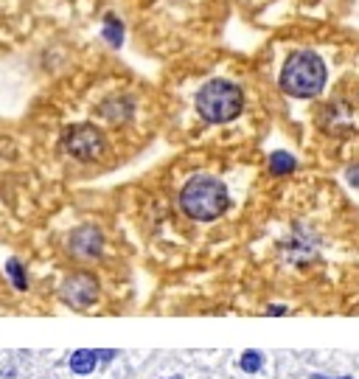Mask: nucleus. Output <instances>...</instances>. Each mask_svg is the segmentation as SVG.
I'll list each match as a JSON object with an SVG mask.
<instances>
[{
  "label": "nucleus",
  "mask_w": 359,
  "mask_h": 379,
  "mask_svg": "<svg viewBox=\"0 0 359 379\" xmlns=\"http://www.w3.org/2000/svg\"><path fill=\"white\" fill-rule=\"evenodd\" d=\"M230 206L227 186L211 174H194V178L180 191V208L186 217L197 222H211L219 219Z\"/></svg>",
  "instance_id": "obj_1"
},
{
  "label": "nucleus",
  "mask_w": 359,
  "mask_h": 379,
  "mask_svg": "<svg viewBox=\"0 0 359 379\" xmlns=\"http://www.w3.org/2000/svg\"><path fill=\"white\" fill-rule=\"evenodd\" d=\"M325 87V65L314 51H295L284 62L281 90L295 99H312Z\"/></svg>",
  "instance_id": "obj_2"
},
{
  "label": "nucleus",
  "mask_w": 359,
  "mask_h": 379,
  "mask_svg": "<svg viewBox=\"0 0 359 379\" xmlns=\"http://www.w3.org/2000/svg\"><path fill=\"white\" fill-rule=\"evenodd\" d=\"M245 107V93L227 79H211L197 93V112L208 124H227Z\"/></svg>",
  "instance_id": "obj_3"
},
{
  "label": "nucleus",
  "mask_w": 359,
  "mask_h": 379,
  "mask_svg": "<svg viewBox=\"0 0 359 379\" xmlns=\"http://www.w3.org/2000/svg\"><path fill=\"white\" fill-rule=\"evenodd\" d=\"M62 147L71 158L82 160V163H90V160H99L107 149V143H104V135L99 127L93 124H76L65 132L62 138Z\"/></svg>",
  "instance_id": "obj_4"
},
{
  "label": "nucleus",
  "mask_w": 359,
  "mask_h": 379,
  "mask_svg": "<svg viewBox=\"0 0 359 379\" xmlns=\"http://www.w3.org/2000/svg\"><path fill=\"white\" fill-rule=\"evenodd\" d=\"M62 301L73 309H87L99 301V281L93 273H71L62 284Z\"/></svg>",
  "instance_id": "obj_5"
},
{
  "label": "nucleus",
  "mask_w": 359,
  "mask_h": 379,
  "mask_svg": "<svg viewBox=\"0 0 359 379\" xmlns=\"http://www.w3.org/2000/svg\"><path fill=\"white\" fill-rule=\"evenodd\" d=\"M104 250V236L96 225H82L68 236V253L76 258H99Z\"/></svg>",
  "instance_id": "obj_6"
},
{
  "label": "nucleus",
  "mask_w": 359,
  "mask_h": 379,
  "mask_svg": "<svg viewBox=\"0 0 359 379\" xmlns=\"http://www.w3.org/2000/svg\"><path fill=\"white\" fill-rule=\"evenodd\" d=\"M99 112L104 115L107 121H112V124H124L129 115H132V101H129V99H121V96H115V99H107V101L99 107Z\"/></svg>",
  "instance_id": "obj_7"
},
{
  "label": "nucleus",
  "mask_w": 359,
  "mask_h": 379,
  "mask_svg": "<svg viewBox=\"0 0 359 379\" xmlns=\"http://www.w3.org/2000/svg\"><path fill=\"white\" fill-rule=\"evenodd\" d=\"M68 365H71L73 374H82V376H84V374H93V368L99 365V352H90V348H79V352L71 354Z\"/></svg>",
  "instance_id": "obj_8"
},
{
  "label": "nucleus",
  "mask_w": 359,
  "mask_h": 379,
  "mask_svg": "<svg viewBox=\"0 0 359 379\" xmlns=\"http://www.w3.org/2000/svg\"><path fill=\"white\" fill-rule=\"evenodd\" d=\"M297 166V160L289 155V152H273L269 155V171L275 174V178H284V174H292Z\"/></svg>",
  "instance_id": "obj_9"
},
{
  "label": "nucleus",
  "mask_w": 359,
  "mask_h": 379,
  "mask_svg": "<svg viewBox=\"0 0 359 379\" xmlns=\"http://www.w3.org/2000/svg\"><path fill=\"white\" fill-rule=\"evenodd\" d=\"M104 40L112 48H121V42H124V25H121V20L112 17V14H107V20H104Z\"/></svg>",
  "instance_id": "obj_10"
},
{
  "label": "nucleus",
  "mask_w": 359,
  "mask_h": 379,
  "mask_svg": "<svg viewBox=\"0 0 359 379\" xmlns=\"http://www.w3.org/2000/svg\"><path fill=\"white\" fill-rule=\"evenodd\" d=\"M6 273H9L12 284H14V289H28V278H25V270H23V265H20L17 258H9V261H6Z\"/></svg>",
  "instance_id": "obj_11"
},
{
  "label": "nucleus",
  "mask_w": 359,
  "mask_h": 379,
  "mask_svg": "<svg viewBox=\"0 0 359 379\" xmlns=\"http://www.w3.org/2000/svg\"><path fill=\"white\" fill-rule=\"evenodd\" d=\"M238 365H242V371H247V374H256L264 365V357L258 352H245L242 354V363H238Z\"/></svg>",
  "instance_id": "obj_12"
},
{
  "label": "nucleus",
  "mask_w": 359,
  "mask_h": 379,
  "mask_svg": "<svg viewBox=\"0 0 359 379\" xmlns=\"http://www.w3.org/2000/svg\"><path fill=\"white\" fill-rule=\"evenodd\" d=\"M348 180H351L354 186H359V166H354V169L348 171Z\"/></svg>",
  "instance_id": "obj_13"
},
{
  "label": "nucleus",
  "mask_w": 359,
  "mask_h": 379,
  "mask_svg": "<svg viewBox=\"0 0 359 379\" xmlns=\"http://www.w3.org/2000/svg\"><path fill=\"white\" fill-rule=\"evenodd\" d=\"M267 315H286V306H269Z\"/></svg>",
  "instance_id": "obj_14"
},
{
  "label": "nucleus",
  "mask_w": 359,
  "mask_h": 379,
  "mask_svg": "<svg viewBox=\"0 0 359 379\" xmlns=\"http://www.w3.org/2000/svg\"><path fill=\"white\" fill-rule=\"evenodd\" d=\"M112 357H115V352H107V348H104V352H99V360H104V363L112 360Z\"/></svg>",
  "instance_id": "obj_15"
},
{
  "label": "nucleus",
  "mask_w": 359,
  "mask_h": 379,
  "mask_svg": "<svg viewBox=\"0 0 359 379\" xmlns=\"http://www.w3.org/2000/svg\"><path fill=\"white\" fill-rule=\"evenodd\" d=\"M171 379H183V376H171Z\"/></svg>",
  "instance_id": "obj_16"
}]
</instances>
